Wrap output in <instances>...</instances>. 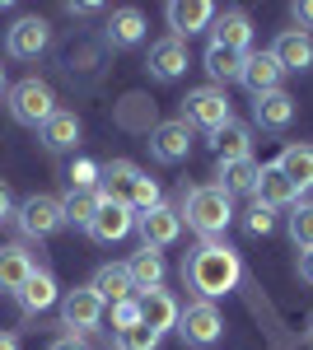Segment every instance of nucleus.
I'll list each match as a JSON object with an SVG mask.
<instances>
[{
    "label": "nucleus",
    "instance_id": "nucleus-1",
    "mask_svg": "<svg viewBox=\"0 0 313 350\" xmlns=\"http://www.w3.org/2000/svg\"><path fill=\"white\" fill-rule=\"evenodd\" d=\"M187 285L197 290L201 299H225L229 290H238V280H243V257H238L234 247L225 239H201V247L192 252V262L183 267Z\"/></svg>",
    "mask_w": 313,
    "mask_h": 350
},
{
    "label": "nucleus",
    "instance_id": "nucleus-2",
    "mask_svg": "<svg viewBox=\"0 0 313 350\" xmlns=\"http://www.w3.org/2000/svg\"><path fill=\"white\" fill-rule=\"evenodd\" d=\"M178 215H183L201 239H225V229H229V219H234V196H225L215 183H210V187H187Z\"/></svg>",
    "mask_w": 313,
    "mask_h": 350
},
{
    "label": "nucleus",
    "instance_id": "nucleus-3",
    "mask_svg": "<svg viewBox=\"0 0 313 350\" xmlns=\"http://www.w3.org/2000/svg\"><path fill=\"white\" fill-rule=\"evenodd\" d=\"M56 112V94L47 80H38V75H28L10 89V117L19 122V126H38L42 131V122Z\"/></svg>",
    "mask_w": 313,
    "mask_h": 350
},
{
    "label": "nucleus",
    "instance_id": "nucleus-4",
    "mask_svg": "<svg viewBox=\"0 0 313 350\" xmlns=\"http://www.w3.org/2000/svg\"><path fill=\"white\" fill-rule=\"evenodd\" d=\"M183 122L187 126H201V131H220L225 122H234V108H229V94L225 89H192L183 98Z\"/></svg>",
    "mask_w": 313,
    "mask_h": 350
},
{
    "label": "nucleus",
    "instance_id": "nucleus-5",
    "mask_svg": "<svg viewBox=\"0 0 313 350\" xmlns=\"http://www.w3.org/2000/svg\"><path fill=\"white\" fill-rule=\"evenodd\" d=\"M178 336H183L187 346H215V341L225 336V318H220V308H215L210 299L187 304L183 313H178Z\"/></svg>",
    "mask_w": 313,
    "mask_h": 350
},
{
    "label": "nucleus",
    "instance_id": "nucleus-6",
    "mask_svg": "<svg viewBox=\"0 0 313 350\" xmlns=\"http://www.w3.org/2000/svg\"><path fill=\"white\" fill-rule=\"evenodd\" d=\"M47 42H52V28L47 19H38V14H19L14 24L5 28V52L14 56V61H33V56L47 52Z\"/></svg>",
    "mask_w": 313,
    "mask_h": 350
},
{
    "label": "nucleus",
    "instance_id": "nucleus-7",
    "mask_svg": "<svg viewBox=\"0 0 313 350\" xmlns=\"http://www.w3.org/2000/svg\"><path fill=\"white\" fill-rule=\"evenodd\" d=\"M14 219H19V229H24L28 239H52L56 229L66 224V215H61V201L56 196H28V201H19V211H14Z\"/></svg>",
    "mask_w": 313,
    "mask_h": 350
},
{
    "label": "nucleus",
    "instance_id": "nucleus-8",
    "mask_svg": "<svg viewBox=\"0 0 313 350\" xmlns=\"http://www.w3.org/2000/svg\"><path fill=\"white\" fill-rule=\"evenodd\" d=\"M150 154L159 163H183L192 154V126L183 117H168V122H155L150 126Z\"/></svg>",
    "mask_w": 313,
    "mask_h": 350
},
{
    "label": "nucleus",
    "instance_id": "nucleus-9",
    "mask_svg": "<svg viewBox=\"0 0 313 350\" xmlns=\"http://www.w3.org/2000/svg\"><path fill=\"white\" fill-rule=\"evenodd\" d=\"M61 323L71 327V336H75V332H94V327L103 323V299L94 295L89 285L66 290V295H61Z\"/></svg>",
    "mask_w": 313,
    "mask_h": 350
},
{
    "label": "nucleus",
    "instance_id": "nucleus-10",
    "mask_svg": "<svg viewBox=\"0 0 313 350\" xmlns=\"http://www.w3.org/2000/svg\"><path fill=\"white\" fill-rule=\"evenodd\" d=\"M136 229H140V247H173V243L183 239V215L173 211V206H155L150 215L136 219Z\"/></svg>",
    "mask_w": 313,
    "mask_h": 350
},
{
    "label": "nucleus",
    "instance_id": "nucleus-11",
    "mask_svg": "<svg viewBox=\"0 0 313 350\" xmlns=\"http://www.w3.org/2000/svg\"><path fill=\"white\" fill-rule=\"evenodd\" d=\"M140 178H145V173H140V168H136L131 159L99 163V196H103V201H117V206H127Z\"/></svg>",
    "mask_w": 313,
    "mask_h": 350
},
{
    "label": "nucleus",
    "instance_id": "nucleus-12",
    "mask_svg": "<svg viewBox=\"0 0 313 350\" xmlns=\"http://www.w3.org/2000/svg\"><path fill=\"white\" fill-rule=\"evenodd\" d=\"M253 196H258V206H266V211H295L299 206V187L290 183L276 163H262V178H258V191Z\"/></svg>",
    "mask_w": 313,
    "mask_h": 350
},
{
    "label": "nucleus",
    "instance_id": "nucleus-13",
    "mask_svg": "<svg viewBox=\"0 0 313 350\" xmlns=\"http://www.w3.org/2000/svg\"><path fill=\"white\" fill-rule=\"evenodd\" d=\"M210 42L248 56V52H253V19H248L243 10H225V14H215V24H210Z\"/></svg>",
    "mask_w": 313,
    "mask_h": 350
},
{
    "label": "nucleus",
    "instance_id": "nucleus-14",
    "mask_svg": "<svg viewBox=\"0 0 313 350\" xmlns=\"http://www.w3.org/2000/svg\"><path fill=\"white\" fill-rule=\"evenodd\" d=\"M215 5L210 0H173L168 5V28H173V38H192V33H201V28H210L215 24Z\"/></svg>",
    "mask_w": 313,
    "mask_h": 350
},
{
    "label": "nucleus",
    "instance_id": "nucleus-15",
    "mask_svg": "<svg viewBox=\"0 0 313 350\" xmlns=\"http://www.w3.org/2000/svg\"><path fill=\"white\" fill-rule=\"evenodd\" d=\"M145 66H150V75H155V80H183L187 75V42L183 38H173V33H168V38H159L155 47H150V61H145Z\"/></svg>",
    "mask_w": 313,
    "mask_h": 350
},
{
    "label": "nucleus",
    "instance_id": "nucleus-16",
    "mask_svg": "<svg viewBox=\"0 0 313 350\" xmlns=\"http://www.w3.org/2000/svg\"><path fill=\"white\" fill-rule=\"evenodd\" d=\"M136 308H140V323L155 327L159 336H164L168 327H178V313H183L178 299L168 295L164 285H159V290H140V295H136Z\"/></svg>",
    "mask_w": 313,
    "mask_h": 350
},
{
    "label": "nucleus",
    "instance_id": "nucleus-17",
    "mask_svg": "<svg viewBox=\"0 0 313 350\" xmlns=\"http://www.w3.org/2000/svg\"><path fill=\"white\" fill-rule=\"evenodd\" d=\"M271 56H276V66L281 70H309L313 66V38L304 28H286V33H276V42H271Z\"/></svg>",
    "mask_w": 313,
    "mask_h": 350
},
{
    "label": "nucleus",
    "instance_id": "nucleus-18",
    "mask_svg": "<svg viewBox=\"0 0 313 350\" xmlns=\"http://www.w3.org/2000/svg\"><path fill=\"white\" fill-rule=\"evenodd\" d=\"M281 80H286V70L276 66V56H271V52H248V61H243V80H238V84H248V89H253V98L276 94Z\"/></svg>",
    "mask_w": 313,
    "mask_h": 350
},
{
    "label": "nucleus",
    "instance_id": "nucleus-19",
    "mask_svg": "<svg viewBox=\"0 0 313 350\" xmlns=\"http://www.w3.org/2000/svg\"><path fill=\"white\" fill-rule=\"evenodd\" d=\"M131 229H136V215H131L127 206L103 201V206H99V215H94V224H89V239H94V243H122Z\"/></svg>",
    "mask_w": 313,
    "mask_h": 350
},
{
    "label": "nucleus",
    "instance_id": "nucleus-20",
    "mask_svg": "<svg viewBox=\"0 0 313 350\" xmlns=\"http://www.w3.org/2000/svg\"><path fill=\"white\" fill-rule=\"evenodd\" d=\"M14 299H19V308H24L28 318L47 313V308H52L56 299H61V290H56V275H52V271H42V267H38V271H33V275L24 280V290H19Z\"/></svg>",
    "mask_w": 313,
    "mask_h": 350
},
{
    "label": "nucleus",
    "instance_id": "nucleus-21",
    "mask_svg": "<svg viewBox=\"0 0 313 350\" xmlns=\"http://www.w3.org/2000/svg\"><path fill=\"white\" fill-rule=\"evenodd\" d=\"M253 122H258L262 131H286L290 122H295V98H290L286 89L253 98Z\"/></svg>",
    "mask_w": 313,
    "mask_h": 350
},
{
    "label": "nucleus",
    "instance_id": "nucleus-22",
    "mask_svg": "<svg viewBox=\"0 0 313 350\" xmlns=\"http://www.w3.org/2000/svg\"><path fill=\"white\" fill-rule=\"evenodd\" d=\"M210 150L215 159L229 163V159H253V131L243 122H225L220 131H210Z\"/></svg>",
    "mask_w": 313,
    "mask_h": 350
},
{
    "label": "nucleus",
    "instance_id": "nucleus-23",
    "mask_svg": "<svg viewBox=\"0 0 313 350\" xmlns=\"http://www.w3.org/2000/svg\"><path fill=\"white\" fill-rule=\"evenodd\" d=\"M89 290L103 299V308H112V304H127V299H136V285H131L127 267H99L94 271V280H89Z\"/></svg>",
    "mask_w": 313,
    "mask_h": 350
},
{
    "label": "nucleus",
    "instance_id": "nucleus-24",
    "mask_svg": "<svg viewBox=\"0 0 313 350\" xmlns=\"http://www.w3.org/2000/svg\"><path fill=\"white\" fill-rule=\"evenodd\" d=\"M122 267H127L131 285H136V295H140V290H159V285H164V271H168V267H164V252H155V247L131 252Z\"/></svg>",
    "mask_w": 313,
    "mask_h": 350
},
{
    "label": "nucleus",
    "instance_id": "nucleus-25",
    "mask_svg": "<svg viewBox=\"0 0 313 350\" xmlns=\"http://www.w3.org/2000/svg\"><path fill=\"white\" fill-rule=\"evenodd\" d=\"M33 271H38V262L28 257L19 243H5V247H0V290H5V295H19Z\"/></svg>",
    "mask_w": 313,
    "mask_h": 350
},
{
    "label": "nucleus",
    "instance_id": "nucleus-26",
    "mask_svg": "<svg viewBox=\"0 0 313 350\" xmlns=\"http://www.w3.org/2000/svg\"><path fill=\"white\" fill-rule=\"evenodd\" d=\"M215 178H220L215 187L225 191V196H248V191H258L262 163L258 159H229V163H220V173H215Z\"/></svg>",
    "mask_w": 313,
    "mask_h": 350
},
{
    "label": "nucleus",
    "instance_id": "nucleus-27",
    "mask_svg": "<svg viewBox=\"0 0 313 350\" xmlns=\"http://www.w3.org/2000/svg\"><path fill=\"white\" fill-rule=\"evenodd\" d=\"M243 61H248L243 52H229V47H215V42H210V47H206V56H201V66H206V75L215 80V89H225V84L243 80Z\"/></svg>",
    "mask_w": 313,
    "mask_h": 350
},
{
    "label": "nucleus",
    "instance_id": "nucleus-28",
    "mask_svg": "<svg viewBox=\"0 0 313 350\" xmlns=\"http://www.w3.org/2000/svg\"><path fill=\"white\" fill-rule=\"evenodd\" d=\"M140 38H145V14L136 5H122V10L108 14V42L112 47H136Z\"/></svg>",
    "mask_w": 313,
    "mask_h": 350
},
{
    "label": "nucleus",
    "instance_id": "nucleus-29",
    "mask_svg": "<svg viewBox=\"0 0 313 350\" xmlns=\"http://www.w3.org/2000/svg\"><path fill=\"white\" fill-rule=\"evenodd\" d=\"M276 168H281L299 191H309L313 187V145H304V140L286 145V150H281V159H276Z\"/></svg>",
    "mask_w": 313,
    "mask_h": 350
},
{
    "label": "nucleus",
    "instance_id": "nucleus-30",
    "mask_svg": "<svg viewBox=\"0 0 313 350\" xmlns=\"http://www.w3.org/2000/svg\"><path fill=\"white\" fill-rule=\"evenodd\" d=\"M42 145L47 150H75L79 145V117L66 108H56L47 122H42Z\"/></svg>",
    "mask_w": 313,
    "mask_h": 350
},
{
    "label": "nucleus",
    "instance_id": "nucleus-31",
    "mask_svg": "<svg viewBox=\"0 0 313 350\" xmlns=\"http://www.w3.org/2000/svg\"><path fill=\"white\" fill-rule=\"evenodd\" d=\"M99 206H103V196H99V187L94 191H66L61 196V215H66V224H75V229H89L94 224V215H99Z\"/></svg>",
    "mask_w": 313,
    "mask_h": 350
},
{
    "label": "nucleus",
    "instance_id": "nucleus-32",
    "mask_svg": "<svg viewBox=\"0 0 313 350\" xmlns=\"http://www.w3.org/2000/svg\"><path fill=\"white\" fill-rule=\"evenodd\" d=\"M290 239H295L299 252L313 247V201H299V206L290 211Z\"/></svg>",
    "mask_w": 313,
    "mask_h": 350
},
{
    "label": "nucleus",
    "instance_id": "nucleus-33",
    "mask_svg": "<svg viewBox=\"0 0 313 350\" xmlns=\"http://www.w3.org/2000/svg\"><path fill=\"white\" fill-rule=\"evenodd\" d=\"M155 206H164V196H159V183H155V178H140V183H136V191H131V201H127V211L140 219V215H150Z\"/></svg>",
    "mask_w": 313,
    "mask_h": 350
},
{
    "label": "nucleus",
    "instance_id": "nucleus-34",
    "mask_svg": "<svg viewBox=\"0 0 313 350\" xmlns=\"http://www.w3.org/2000/svg\"><path fill=\"white\" fill-rule=\"evenodd\" d=\"M159 341H164V336H159L155 327H145V323L117 332V350H159Z\"/></svg>",
    "mask_w": 313,
    "mask_h": 350
},
{
    "label": "nucleus",
    "instance_id": "nucleus-35",
    "mask_svg": "<svg viewBox=\"0 0 313 350\" xmlns=\"http://www.w3.org/2000/svg\"><path fill=\"white\" fill-rule=\"evenodd\" d=\"M71 187L75 191H94L99 187V163L94 159H75L71 163Z\"/></svg>",
    "mask_w": 313,
    "mask_h": 350
},
{
    "label": "nucleus",
    "instance_id": "nucleus-36",
    "mask_svg": "<svg viewBox=\"0 0 313 350\" xmlns=\"http://www.w3.org/2000/svg\"><path fill=\"white\" fill-rule=\"evenodd\" d=\"M243 224H248V234H253V239H262V234H271V229H276V211H266V206L253 201V211L243 215Z\"/></svg>",
    "mask_w": 313,
    "mask_h": 350
},
{
    "label": "nucleus",
    "instance_id": "nucleus-37",
    "mask_svg": "<svg viewBox=\"0 0 313 350\" xmlns=\"http://www.w3.org/2000/svg\"><path fill=\"white\" fill-rule=\"evenodd\" d=\"M140 323V308H136V299H127V304H112V327L117 332H127V327Z\"/></svg>",
    "mask_w": 313,
    "mask_h": 350
},
{
    "label": "nucleus",
    "instance_id": "nucleus-38",
    "mask_svg": "<svg viewBox=\"0 0 313 350\" xmlns=\"http://www.w3.org/2000/svg\"><path fill=\"white\" fill-rule=\"evenodd\" d=\"M5 219H14V191L0 183V224H5Z\"/></svg>",
    "mask_w": 313,
    "mask_h": 350
},
{
    "label": "nucleus",
    "instance_id": "nucleus-39",
    "mask_svg": "<svg viewBox=\"0 0 313 350\" xmlns=\"http://www.w3.org/2000/svg\"><path fill=\"white\" fill-rule=\"evenodd\" d=\"M299 280H309V285H313V247L299 252Z\"/></svg>",
    "mask_w": 313,
    "mask_h": 350
},
{
    "label": "nucleus",
    "instance_id": "nucleus-40",
    "mask_svg": "<svg viewBox=\"0 0 313 350\" xmlns=\"http://www.w3.org/2000/svg\"><path fill=\"white\" fill-rule=\"evenodd\" d=\"M295 19H299V24H313V0H299V5H295Z\"/></svg>",
    "mask_w": 313,
    "mask_h": 350
},
{
    "label": "nucleus",
    "instance_id": "nucleus-41",
    "mask_svg": "<svg viewBox=\"0 0 313 350\" xmlns=\"http://www.w3.org/2000/svg\"><path fill=\"white\" fill-rule=\"evenodd\" d=\"M47 350H89L84 341H75V336H61V341H52Z\"/></svg>",
    "mask_w": 313,
    "mask_h": 350
},
{
    "label": "nucleus",
    "instance_id": "nucleus-42",
    "mask_svg": "<svg viewBox=\"0 0 313 350\" xmlns=\"http://www.w3.org/2000/svg\"><path fill=\"white\" fill-rule=\"evenodd\" d=\"M0 350H19V336L14 332H0Z\"/></svg>",
    "mask_w": 313,
    "mask_h": 350
},
{
    "label": "nucleus",
    "instance_id": "nucleus-43",
    "mask_svg": "<svg viewBox=\"0 0 313 350\" xmlns=\"http://www.w3.org/2000/svg\"><path fill=\"white\" fill-rule=\"evenodd\" d=\"M0 94H5V66H0Z\"/></svg>",
    "mask_w": 313,
    "mask_h": 350
}]
</instances>
